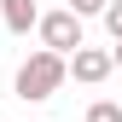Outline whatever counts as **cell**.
<instances>
[{"instance_id":"cell-1","label":"cell","mask_w":122,"mask_h":122,"mask_svg":"<svg viewBox=\"0 0 122 122\" xmlns=\"http://www.w3.org/2000/svg\"><path fill=\"white\" fill-rule=\"evenodd\" d=\"M64 76H70V52H52V47L29 52L23 64H18V99H29V105L52 99L58 87H64Z\"/></svg>"},{"instance_id":"cell-7","label":"cell","mask_w":122,"mask_h":122,"mask_svg":"<svg viewBox=\"0 0 122 122\" xmlns=\"http://www.w3.org/2000/svg\"><path fill=\"white\" fill-rule=\"evenodd\" d=\"M64 6H70V12H81V18H93V12L105 18V6H111V0H64Z\"/></svg>"},{"instance_id":"cell-3","label":"cell","mask_w":122,"mask_h":122,"mask_svg":"<svg viewBox=\"0 0 122 122\" xmlns=\"http://www.w3.org/2000/svg\"><path fill=\"white\" fill-rule=\"evenodd\" d=\"M111 70H116V47H87V41H81V47L70 52V76L87 81V87H99Z\"/></svg>"},{"instance_id":"cell-5","label":"cell","mask_w":122,"mask_h":122,"mask_svg":"<svg viewBox=\"0 0 122 122\" xmlns=\"http://www.w3.org/2000/svg\"><path fill=\"white\" fill-rule=\"evenodd\" d=\"M87 122H122V105H116V99H99V105H87Z\"/></svg>"},{"instance_id":"cell-2","label":"cell","mask_w":122,"mask_h":122,"mask_svg":"<svg viewBox=\"0 0 122 122\" xmlns=\"http://www.w3.org/2000/svg\"><path fill=\"white\" fill-rule=\"evenodd\" d=\"M41 47H52V52H76L81 47V12H41Z\"/></svg>"},{"instance_id":"cell-6","label":"cell","mask_w":122,"mask_h":122,"mask_svg":"<svg viewBox=\"0 0 122 122\" xmlns=\"http://www.w3.org/2000/svg\"><path fill=\"white\" fill-rule=\"evenodd\" d=\"M105 29H111V41H122V0L105 6Z\"/></svg>"},{"instance_id":"cell-4","label":"cell","mask_w":122,"mask_h":122,"mask_svg":"<svg viewBox=\"0 0 122 122\" xmlns=\"http://www.w3.org/2000/svg\"><path fill=\"white\" fill-rule=\"evenodd\" d=\"M0 18L12 35H29V29H41V6L35 0H0Z\"/></svg>"},{"instance_id":"cell-8","label":"cell","mask_w":122,"mask_h":122,"mask_svg":"<svg viewBox=\"0 0 122 122\" xmlns=\"http://www.w3.org/2000/svg\"><path fill=\"white\" fill-rule=\"evenodd\" d=\"M116 70H122V41H116Z\"/></svg>"}]
</instances>
